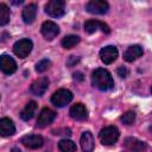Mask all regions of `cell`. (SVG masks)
Wrapping results in <instances>:
<instances>
[{
	"label": "cell",
	"mask_w": 152,
	"mask_h": 152,
	"mask_svg": "<svg viewBox=\"0 0 152 152\" xmlns=\"http://www.w3.org/2000/svg\"><path fill=\"white\" fill-rule=\"evenodd\" d=\"M121 121H122L125 125H127V126L132 125V124L135 121V113H134L133 110L126 112L125 114L121 115Z\"/></svg>",
	"instance_id": "cell-24"
},
{
	"label": "cell",
	"mask_w": 152,
	"mask_h": 152,
	"mask_svg": "<svg viewBox=\"0 0 152 152\" xmlns=\"http://www.w3.org/2000/svg\"><path fill=\"white\" fill-rule=\"evenodd\" d=\"M55 118H56V113L52 109H50L48 107L43 108L38 115V119H37V127L44 128V127L49 126L50 124H52Z\"/></svg>",
	"instance_id": "cell-9"
},
{
	"label": "cell",
	"mask_w": 152,
	"mask_h": 152,
	"mask_svg": "<svg viewBox=\"0 0 152 152\" xmlns=\"http://www.w3.org/2000/svg\"><path fill=\"white\" fill-rule=\"evenodd\" d=\"M11 18V11L7 7V5L5 4H0V25L5 26L6 24H8Z\"/></svg>",
	"instance_id": "cell-23"
},
{
	"label": "cell",
	"mask_w": 152,
	"mask_h": 152,
	"mask_svg": "<svg viewBox=\"0 0 152 152\" xmlns=\"http://www.w3.org/2000/svg\"><path fill=\"white\" fill-rule=\"evenodd\" d=\"M124 145L129 152H144L147 148V144L145 141H141V140H139L137 138H132V137L126 138L124 141Z\"/></svg>",
	"instance_id": "cell-12"
},
{
	"label": "cell",
	"mask_w": 152,
	"mask_h": 152,
	"mask_svg": "<svg viewBox=\"0 0 152 152\" xmlns=\"http://www.w3.org/2000/svg\"><path fill=\"white\" fill-rule=\"evenodd\" d=\"M80 37L78 36H75V34H69V36H65L63 39H62V42H61V44H62V46L64 48V49H72L74 46H76L78 43H80Z\"/></svg>",
	"instance_id": "cell-22"
},
{
	"label": "cell",
	"mask_w": 152,
	"mask_h": 152,
	"mask_svg": "<svg viewBox=\"0 0 152 152\" xmlns=\"http://www.w3.org/2000/svg\"><path fill=\"white\" fill-rule=\"evenodd\" d=\"M119 135H120V132L115 126H106L99 133L100 141L103 145H107V146L115 144L119 139Z\"/></svg>",
	"instance_id": "cell-2"
},
{
	"label": "cell",
	"mask_w": 152,
	"mask_h": 152,
	"mask_svg": "<svg viewBox=\"0 0 152 152\" xmlns=\"http://www.w3.org/2000/svg\"><path fill=\"white\" fill-rule=\"evenodd\" d=\"M45 13L52 18H61L65 14V2L63 0H50L45 5Z\"/></svg>",
	"instance_id": "cell-3"
},
{
	"label": "cell",
	"mask_w": 152,
	"mask_h": 152,
	"mask_svg": "<svg viewBox=\"0 0 152 152\" xmlns=\"http://www.w3.org/2000/svg\"><path fill=\"white\" fill-rule=\"evenodd\" d=\"M36 110H37V103H36L34 101H30V102H27L26 106L24 107V109H23L21 113H20V118H21V120H24V121H28V120H31V119L34 116Z\"/></svg>",
	"instance_id": "cell-20"
},
{
	"label": "cell",
	"mask_w": 152,
	"mask_h": 152,
	"mask_svg": "<svg viewBox=\"0 0 152 152\" xmlns=\"http://www.w3.org/2000/svg\"><path fill=\"white\" fill-rule=\"evenodd\" d=\"M15 133V126L13 121L8 118L0 119V134L2 137H10Z\"/></svg>",
	"instance_id": "cell-17"
},
{
	"label": "cell",
	"mask_w": 152,
	"mask_h": 152,
	"mask_svg": "<svg viewBox=\"0 0 152 152\" xmlns=\"http://www.w3.org/2000/svg\"><path fill=\"white\" fill-rule=\"evenodd\" d=\"M91 84L95 88L106 91L114 88V80L107 69L97 68L91 72Z\"/></svg>",
	"instance_id": "cell-1"
},
{
	"label": "cell",
	"mask_w": 152,
	"mask_h": 152,
	"mask_svg": "<svg viewBox=\"0 0 152 152\" xmlns=\"http://www.w3.org/2000/svg\"><path fill=\"white\" fill-rule=\"evenodd\" d=\"M97 30H101L103 33H109L110 32V28L107 24H104L103 21H100V20H95V19H90V20H87L84 23V31L87 33H94L96 32Z\"/></svg>",
	"instance_id": "cell-11"
},
{
	"label": "cell",
	"mask_w": 152,
	"mask_h": 152,
	"mask_svg": "<svg viewBox=\"0 0 152 152\" xmlns=\"http://www.w3.org/2000/svg\"><path fill=\"white\" fill-rule=\"evenodd\" d=\"M144 53V50L140 45H131L125 52H124V58L126 62H133L137 58L141 57Z\"/></svg>",
	"instance_id": "cell-18"
},
{
	"label": "cell",
	"mask_w": 152,
	"mask_h": 152,
	"mask_svg": "<svg viewBox=\"0 0 152 152\" xmlns=\"http://www.w3.org/2000/svg\"><path fill=\"white\" fill-rule=\"evenodd\" d=\"M118 74L120 77H126L128 75V70L126 66H119L118 68Z\"/></svg>",
	"instance_id": "cell-27"
},
{
	"label": "cell",
	"mask_w": 152,
	"mask_h": 152,
	"mask_svg": "<svg viewBox=\"0 0 152 152\" xmlns=\"http://www.w3.org/2000/svg\"><path fill=\"white\" fill-rule=\"evenodd\" d=\"M32 48H33L32 40L28 39V38H23V39H19L18 42L14 43L13 52L19 58H25V57H27L31 53Z\"/></svg>",
	"instance_id": "cell-4"
},
{
	"label": "cell",
	"mask_w": 152,
	"mask_h": 152,
	"mask_svg": "<svg viewBox=\"0 0 152 152\" xmlns=\"http://www.w3.org/2000/svg\"><path fill=\"white\" fill-rule=\"evenodd\" d=\"M78 61H80L78 57H76V56H70L69 59H68V62H66V64H68L69 66H72V65H75Z\"/></svg>",
	"instance_id": "cell-28"
},
{
	"label": "cell",
	"mask_w": 152,
	"mask_h": 152,
	"mask_svg": "<svg viewBox=\"0 0 152 152\" xmlns=\"http://www.w3.org/2000/svg\"><path fill=\"white\" fill-rule=\"evenodd\" d=\"M72 100V93L68 89H58L51 96V102L56 107H64Z\"/></svg>",
	"instance_id": "cell-5"
},
{
	"label": "cell",
	"mask_w": 152,
	"mask_h": 152,
	"mask_svg": "<svg viewBox=\"0 0 152 152\" xmlns=\"http://www.w3.org/2000/svg\"><path fill=\"white\" fill-rule=\"evenodd\" d=\"M11 152H21V151H20V150H19V148H18V147H13V148H12V151H11Z\"/></svg>",
	"instance_id": "cell-29"
},
{
	"label": "cell",
	"mask_w": 152,
	"mask_h": 152,
	"mask_svg": "<svg viewBox=\"0 0 152 152\" xmlns=\"http://www.w3.org/2000/svg\"><path fill=\"white\" fill-rule=\"evenodd\" d=\"M119 51L114 45H107L100 50V58L104 64H112L118 58Z\"/></svg>",
	"instance_id": "cell-10"
},
{
	"label": "cell",
	"mask_w": 152,
	"mask_h": 152,
	"mask_svg": "<svg viewBox=\"0 0 152 152\" xmlns=\"http://www.w3.org/2000/svg\"><path fill=\"white\" fill-rule=\"evenodd\" d=\"M151 93H152V87H151Z\"/></svg>",
	"instance_id": "cell-30"
},
{
	"label": "cell",
	"mask_w": 152,
	"mask_h": 152,
	"mask_svg": "<svg viewBox=\"0 0 152 152\" xmlns=\"http://www.w3.org/2000/svg\"><path fill=\"white\" fill-rule=\"evenodd\" d=\"M0 69L4 74L6 75H12L17 70V63L15 61L8 56V55H2L0 57Z\"/></svg>",
	"instance_id": "cell-13"
},
{
	"label": "cell",
	"mask_w": 152,
	"mask_h": 152,
	"mask_svg": "<svg viewBox=\"0 0 152 152\" xmlns=\"http://www.w3.org/2000/svg\"><path fill=\"white\" fill-rule=\"evenodd\" d=\"M58 148L61 152H76V144L70 139H62L58 142Z\"/></svg>",
	"instance_id": "cell-21"
},
{
	"label": "cell",
	"mask_w": 152,
	"mask_h": 152,
	"mask_svg": "<svg viewBox=\"0 0 152 152\" xmlns=\"http://www.w3.org/2000/svg\"><path fill=\"white\" fill-rule=\"evenodd\" d=\"M49 78L43 76V77H39L38 80H36L32 84H31V93L37 95V96H42L49 88Z\"/></svg>",
	"instance_id": "cell-14"
},
{
	"label": "cell",
	"mask_w": 152,
	"mask_h": 152,
	"mask_svg": "<svg viewBox=\"0 0 152 152\" xmlns=\"http://www.w3.org/2000/svg\"><path fill=\"white\" fill-rule=\"evenodd\" d=\"M81 147L83 152H93L94 150V137L89 131H86L82 133L81 139H80Z\"/></svg>",
	"instance_id": "cell-19"
},
{
	"label": "cell",
	"mask_w": 152,
	"mask_h": 152,
	"mask_svg": "<svg viewBox=\"0 0 152 152\" xmlns=\"http://www.w3.org/2000/svg\"><path fill=\"white\" fill-rule=\"evenodd\" d=\"M52 132H53V134H58V135H61V134H64V135H68V137L71 135V131L69 128H62V129L57 128V129H53Z\"/></svg>",
	"instance_id": "cell-26"
},
{
	"label": "cell",
	"mask_w": 152,
	"mask_h": 152,
	"mask_svg": "<svg viewBox=\"0 0 152 152\" xmlns=\"http://www.w3.org/2000/svg\"><path fill=\"white\" fill-rule=\"evenodd\" d=\"M50 66H51V62H50L49 59L44 58V59H42V61H39V62L37 63L36 70H37V72H44V71H46Z\"/></svg>",
	"instance_id": "cell-25"
},
{
	"label": "cell",
	"mask_w": 152,
	"mask_h": 152,
	"mask_svg": "<svg viewBox=\"0 0 152 152\" xmlns=\"http://www.w3.org/2000/svg\"><path fill=\"white\" fill-rule=\"evenodd\" d=\"M20 142L27 148L37 150L44 145V139L39 134H30V135H24L20 139Z\"/></svg>",
	"instance_id": "cell-8"
},
{
	"label": "cell",
	"mask_w": 152,
	"mask_h": 152,
	"mask_svg": "<svg viewBox=\"0 0 152 152\" xmlns=\"http://www.w3.org/2000/svg\"><path fill=\"white\" fill-rule=\"evenodd\" d=\"M37 14V5L36 4H28L23 8L21 18L25 24H32L36 19Z\"/></svg>",
	"instance_id": "cell-16"
},
{
	"label": "cell",
	"mask_w": 152,
	"mask_h": 152,
	"mask_svg": "<svg viewBox=\"0 0 152 152\" xmlns=\"http://www.w3.org/2000/svg\"><path fill=\"white\" fill-rule=\"evenodd\" d=\"M69 114L74 120H77V121H83V120L88 119V110H87L86 106L82 103L72 104L69 110Z\"/></svg>",
	"instance_id": "cell-15"
},
{
	"label": "cell",
	"mask_w": 152,
	"mask_h": 152,
	"mask_svg": "<svg viewBox=\"0 0 152 152\" xmlns=\"http://www.w3.org/2000/svg\"><path fill=\"white\" fill-rule=\"evenodd\" d=\"M40 31H42V34L44 36V38L46 40H52L59 33V27L56 23H53L51 20H46L42 24Z\"/></svg>",
	"instance_id": "cell-7"
},
{
	"label": "cell",
	"mask_w": 152,
	"mask_h": 152,
	"mask_svg": "<svg viewBox=\"0 0 152 152\" xmlns=\"http://www.w3.org/2000/svg\"><path fill=\"white\" fill-rule=\"evenodd\" d=\"M86 10L90 14H106L109 10V5L104 0H90L86 5Z\"/></svg>",
	"instance_id": "cell-6"
}]
</instances>
